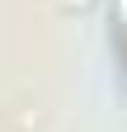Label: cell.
Here are the masks:
<instances>
[{
	"instance_id": "6da1fadb",
	"label": "cell",
	"mask_w": 127,
	"mask_h": 132,
	"mask_svg": "<svg viewBox=\"0 0 127 132\" xmlns=\"http://www.w3.org/2000/svg\"><path fill=\"white\" fill-rule=\"evenodd\" d=\"M116 22H122V39H127V0H116Z\"/></svg>"
}]
</instances>
